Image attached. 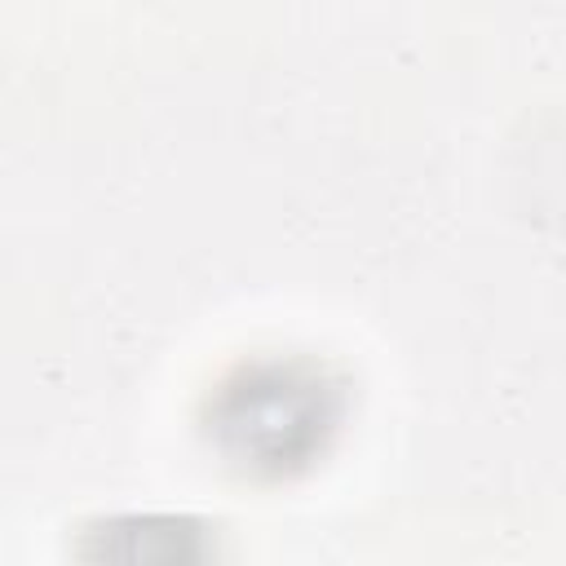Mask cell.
I'll use <instances>...</instances> for the list:
<instances>
[{
	"label": "cell",
	"mask_w": 566,
	"mask_h": 566,
	"mask_svg": "<svg viewBox=\"0 0 566 566\" xmlns=\"http://www.w3.org/2000/svg\"><path fill=\"white\" fill-rule=\"evenodd\" d=\"M349 416L345 385L314 358L265 354L217 380L203 402L208 447L252 482H292L327 460Z\"/></svg>",
	"instance_id": "6da1fadb"
}]
</instances>
